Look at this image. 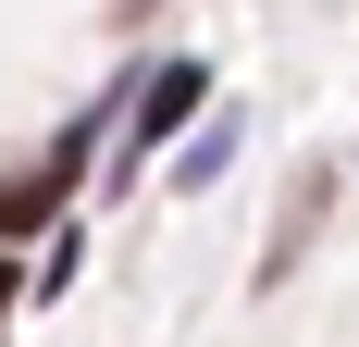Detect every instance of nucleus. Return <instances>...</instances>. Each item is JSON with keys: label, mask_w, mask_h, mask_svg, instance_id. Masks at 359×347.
<instances>
[{"label": "nucleus", "mask_w": 359, "mask_h": 347, "mask_svg": "<svg viewBox=\"0 0 359 347\" xmlns=\"http://www.w3.org/2000/svg\"><path fill=\"white\" fill-rule=\"evenodd\" d=\"M74 174H87V137H74V149H50L37 174H13V186H0V236H25V223H50Z\"/></svg>", "instance_id": "1"}, {"label": "nucleus", "mask_w": 359, "mask_h": 347, "mask_svg": "<svg viewBox=\"0 0 359 347\" xmlns=\"http://www.w3.org/2000/svg\"><path fill=\"white\" fill-rule=\"evenodd\" d=\"M198 100H211V74H198V63H174V74H161V87L137 100V149H161V137H174V124H186Z\"/></svg>", "instance_id": "2"}, {"label": "nucleus", "mask_w": 359, "mask_h": 347, "mask_svg": "<svg viewBox=\"0 0 359 347\" xmlns=\"http://www.w3.org/2000/svg\"><path fill=\"white\" fill-rule=\"evenodd\" d=\"M13 285H25V261H0V298H13Z\"/></svg>", "instance_id": "3"}]
</instances>
